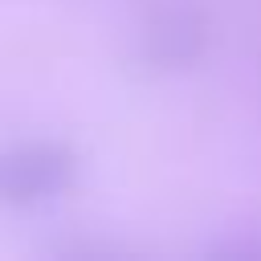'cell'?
Returning a JSON list of instances; mask_svg holds the SVG:
<instances>
[{
  "label": "cell",
  "instance_id": "6da1fadb",
  "mask_svg": "<svg viewBox=\"0 0 261 261\" xmlns=\"http://www.w3.org/2000/svg\"><path fill=\"white\" fill-rule=\"evenodd\" d=\"M77 163L65 139H16L0 147V208L37 212L61 200L77 179Z\"/></svg>",
  "mask_w": 261,
  "mask_h": 261
},
{
  "label": "cell",
  "instance_id": "7a4b0ae2",
  "mask_svg": "<svg viewBox=\"0 0 261 261\" xmlns=\"http://www.w3.org/2000/svg\"><path fill=\"white\" fill-rule=\"evenodd\" d=\"M212 49V20L192 0L155 4L135 29V57L151 73H184Z\"/></svg>",
  "mask_w": 261,
  "mask_h": 261
}]
</instances>
